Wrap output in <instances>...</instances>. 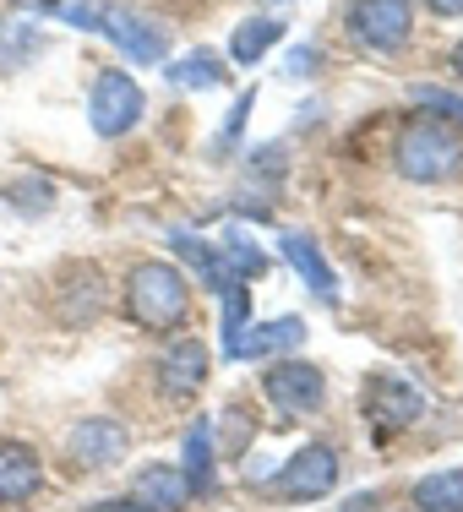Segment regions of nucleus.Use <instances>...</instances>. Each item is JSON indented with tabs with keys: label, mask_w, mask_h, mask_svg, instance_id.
Segmentation results:
<instances>
[{
	"label": "nucleus",
	"mask_w": 463,
	"mask_h": 512,
	"mask_svg": "<svg viewBox=\"0 0 463 512\" xmlns=\"http://www.w3.org/2000/svg\"><path fill=\"white\" fill-rule=\"evenodd\" d=\"M120 306H126V322L142 327V333H175V327H186L191 316V284L186 273H180L175 262H137L126 273V284H120Z\"/></svg>",
	"instance_id": "nucleus-1"
},
{
	"label": "nucleus",
	"mask_w": 463,
	"mask_h": 512,
	"mask_svg": "<svg viewBox=\"0 0 463 512\" xmlns=\"http://www.w3.org/2000/svg\"><path fill=\"white\" fill-rule=\"evenodd\" d=\"M393 169L414 186H447L463 175V131L442 115H414L393 142Z\"/></svg>",
	"instance_id": "nucleus-2"
},
{
	"label": "nucleus",
	"mask_w": 463,
	"mask_h": 512,
	"mask_svg": "<svg viewBox=\"0 0 463 512\" xmlns=\"http://www.w3.org/2000/svg\"><path fill=\"white\" fill-rule=\"evenodd\" d=\"M349 33L371 55H398L414 39V6L409 0H355L349 6Z\"/></svg>",
	"instance_id": "nucleus-3"
},
{
	"label": "nucleus",
	"mask_w": 463,
	"mask_h": 512,
	"mask_svg": "<svg viewBox=\"0 0 463 512\" xmlns=\"http://www.w3.org/2000/svg\"><path fill=\"white\" fill-rule=\"evenodd\" d=\"M142 109H148V99H142V82L126 77V71H99L93 77V93H88V120L99 137H126V131H137Z\"/></svg>",
	"instance_id": "nucleus-4"
},
{
	"label": "nucleus",
	"mask_w": 463,
	"mask_h": 512,
	"mask_svg": "<svg viewBox=\"0 0 463 512\" xmlns=\"http://www.w3.org/2000/svg\"><path fill=\"white\" fill-rule=\"evenodd\" d=\"M338 469H344V458H338L333 442H306L273 474V491L284 496V502H322V496H333Z\"/></svg>",
	"instance_id": "nucleus-5"
},
{
	"label": "nucleus",
	"mask_w": 463,
	"mask_h": 512,
	"mask_svg": "<svg viewBox=\"0 0 463 512\" xmlns=\"http://www.w3.org/2000/svg\"><path fill=\"white\" fill-rule=\"evenodd\" d=\"M93 28H99L115 50H126L131 66H158V60L169 55L164 22L142 17V11H131V6H99L93 11Z\"/></svg>",
	"instance_id": "nucleus-6"
},
{
	"label": "nucleus",
	"mask_w": 463,
	"mask_h": 512,
	"mask_svg": "<svg viewBox=\"0 0 463 512\" xmlns=\"http://www.w3.org/2000/svg\"><path fill=\"white\" fill-rule=\"evenodd\" d=\"M262 393H267V404H273L278 414H316L327 404V376H322V365H311V360H278V365H267V376H262Z\"/></svg>",
	"instance_id": "nucleus-7"
},
{
	"label": "nucleus",
	"mask_w": 463,
	"mask_h": 512,
	"mask_svg": "<svg viewBox=\"0 0 463 512\" xmlns=\"http://www.w3.org/2000/svg\"><path fill=\"white\" fill-rule=\"evenodd\" d=\"M360 409L376 431H404V425H414L425 414V393L398 371H376V376H365Z\"/></svg>",
	"instance_id": "nucleus-8"
},
{
	"label": "nucleus",
	"mask_w": 463,
	"mask_h": 512,
	"mask_svg": "<svg viewBox=\"0 0 463 512\" xmlns=\"http://www.w3.org/2000/svg\"><path fill=\"white\" fill-rule=\"evenodd\" d=\"M50 306L55 316L66 327H93L104 316L109 306V284H104V273L93 262H71L66 273L55 278V289H50Z\"/></svg>",
	"instance_id": "nucleus-9"
},
{
	"label": "nucleus",
	"mask_w": 463,
	"mask_h": 512,
	"mask_svg": "<svg viewBox=\"0 0 463 512\" xmlns=\"http://www.w3.org/2000/svg\"><path fill=\"white\" fill-rule=\"evenodd\" d=\"M153 382L164 404H191L207 382V344L202 338H175V344L158 349L153 360Z\"/></svg>",
	"instance_id": "nucleus-10"
},
{
	"label": "nucleus",
	"mask_w": 463,
	"mask_h": 512,
	"mask_svg": "<svg viewBox=\"0 0 463 512\" xmlns=\"http://www.w3.org/2000/svg\"><path fill=\"white\" fill-rule=\"evenodd\" d=\"M131 447V431L120 420H109V414H88L82 425H71L66 436V458L77 463V469H115L120 458H126Z\"/></svg>",
	"instance_id": "nucleus-11"
},
{
	"label": "nucleus",
	"mask_w": 463,
	"mask_h": 512,
	"mask_svg": "<svg viewBox=\"0 0 463 512\" xmlns=\"http://www.w3.org/2000/svg\"><path fill=\"white\" fill-rule=\"evenodd\" d=\"M186 496H191V485L180 474V463H148L126 485V512H180Z\"/></svg>",
	"instance_id": "nucleus-12"
},
{
	"label": "nucleus",
	"mask_w": 463,
	"mask_h": 512,
	"mask_svg": "<svg viewBox=\"0 0 463 512\" xmlns=\"http://www.w3.org/2000/svg\"><path fill=\"white\" fill-rule=\"evenodd\" d=\"M44 491V458L17 436H0V507H22Z\"/></svg>",
	"instance_id": "nucleus-13"
},
{
	"label": "nucleus",
	"mask_w": 463,
	"mask_h": 512,
	"mask_svg": "<svg viewBox=\"0 0 463 512\" xmlns=\"http://www.w3.org/2000/svg\"><path fill=\"white\" fill-rule=\"evenodd\" d=\"M278 246H284L289 267L300 273V284H306L316 300H338V273H333V262L322 256V246H316V235H306V229H289Z\"/></svg>",
	"instance_id": "nucleus-14"
},
{
	"label": "nucleus",
	"mask_w": 463,
	"mask_h": 512,
	"mask_svg": "<svg viewBox=\"0 0 463 512\" xmlns=\"http://www.w3.org/2000/svg\"><path fill=\"white\" fill-rule=\"evenodd\" d=\"M300 338H306V322H300V316H273V322H251L246 333L235 338L229 360H267V355H278V349H295Z\"/></svg>",
	"instance_id": "nucleus-15"
},
{
	"label": "nucleus",
	"mask_w": 463,
	"mask_h": 512,
	"mask_svg": "<svg viewBox=\"0 0 463 512\" xmlns=\"http://www.w3.org/2000/svg\"><path fill=\"white\" fill-rule=\"evenodd\" d=\"M164 77L175 82V88H186V93H202V88H224L229 66H224V55H213V50H191V55L169 60Z\"/></svg>",
	"instance_id": "nucleus-16"
},
{
	"label": "nucleus",
	"mask_w": 463,
	"mask_h": 512,
	"mask_svg": "<svg viewBox=\"0 0 463 512\" xmlns=\"http://www.w3.org/2000/svg\"><path fill=\"white\" fill-rule=\"evenodd\" d=\"M284 22L278 17H246L235 28V39H229V55H235V66H257L262 55H273L278 50V39H284Z\"/></svg>",
	"instance_id": "nucleus-17"
},
{
	"label": "nucleus",
	"mask_w": 463,
	"mask_h": 512,
	"mask_svg": "<svg viewBox=\"0 0 463 512\" xmlns=\"http://www.w3.org/2000/svg\"><path fill=\"white\" fill-rule=\"evenodd\" d=\"M414 507L420 512H463V469H436L414 480Z\"/></svg>",
	"instance_id": "nucleus-18"
},
{
	"label": "nucleus",
	"mask_w": 463,
	"mask_h": 512,
	"mask_svg": "<svg viewBox=\"0 0 463 512\" xmlns=\"http://www.w3.org/2000/svg\"><path fill=\"white\" fill-rule=\"evenodd\" d=\"M213 442H218V425L197 420L186 431V458H180V474H186L191 491H207V469H213Z\"/></svg>",
	"instance_id": "nucleus-19"
},
{
	"label": "nucleus",
	"mask_w": 463,
	"mask_h": 512,
	"mask_svg": "<svg viewBox=\"0 0 463 512\" xmlns=\"http://www.w3.org/2000/svg\"><path fill=\"white\" fill-rule=\"evenodd\" d=\"M218 256H224V267L240 278V284H251V278L267 273V256H262V246H251L246 229H235V235L224 240V251H218Z\"/></svg>",
	"instance_id": "nucleus-20"
},
{
	"label": "nucleus",
	"mask_w": 463,
	"mask_h": 512,
	"mask_svg": "<svg viewBox=\"0 0 463 512\" xmlns=\"http://www.w3.org/2000/svg\"><path fill=\"white\" fill-rule=\"evenodd\" d=\"M257 109V93H240L235 104H229V115H224V131H218V142H213V153H229L240 142V131H246V115Z\"/></svg>",
	"instance_id": "nucleus-21"
},
{
	"label": "nucleus",
	"mask_w": 463,
	"mask_h": 512,
	"mask_svg": "<svg viewBox=\"0 0 463 512\" xmlns=\"http://www.w3.org/2000/svg\"><path fill=\"white\" fill-rule=\"evenodd\" d=\"M414 99L431 104L436 115H447V120H463V99H458V93H442V88H414Z\"/></svg>",
	"instance_id": "nucleus-22"
},
{
	"label": "nucleus",
	"mask_w": 463,
	"mask_h": 512,
	"mask_svg": "<svg viewBox=\"0 0 463 512\" xmlns=\"http://www.w3.org/2000/svg\"><path fill=\"white\" fill-rule=\"evenodd\" d=\"M224 425H235V431H229V453H240V442H246V409L229 404L224 409Z\"/></svg>",
	"instance_id": "nucleus-23"
},
{
	"label": "nucleus",
	"mask_w": 463,
	"mask_h": 512,
	"mask_svg": "<svg viewBox=\"0 0 463 512\" xmlns=\"http://www.w3.org/2000/svg\"><path fill=\"white\" fill-rule=\"evenodd\" d=\"M425 6H431L436 17H463V0H425Z\"/></svg>",
	"instance_id": "nucleus-24"
},
{
	"label": "nucleus",
	"mask_w": 463,
	"mask_h": 512,
	"mask_svg": "<svg viewBox=\"0 0 463 512\" xmlns=\"http://www.w3.org/2000/svg\"><path fill=\"white\" fill-rule=\"evenodd\" d=\"M453 77H458V82H463V39H458V44H453Z\"/></svg>",
	"instance_id": "nucleus-25"
},
{
	"label": "nucleus",
	"mask_w": 463,
	"mask_h": 512,
	"mask_svg": "<svg viewBox=\"0 0 463 512\" xmlns=\"http://www.w3.org/2000/svg\"><path fill=\"white\" fill-rule=\"evenodd\" d=\"M262 6H289V0H262Z\"/></svg>",
	"instance_id": "nucleus-26"
}]
</instances>
